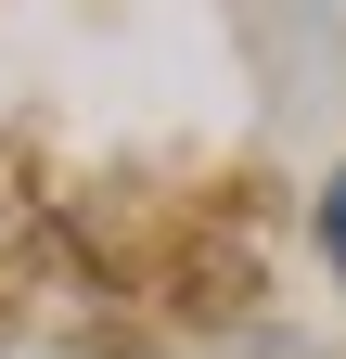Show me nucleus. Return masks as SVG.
<instances>
[{
  "mask_svg": "<svg viewBox=\"0 0 346 359\" xmlns=\"http://www.w3.org/2000/svg\"><path fill=\"white\" fill-rule=\"evenodd\" d=\"M321 244H333V269H346V167H333V193H321Z\"/></svg>",
  "mask_w": 346,
  "mask_h": 359,
  "instance_id": "f257e3e1",
  "label": "nucleus"
}]
</instances>
